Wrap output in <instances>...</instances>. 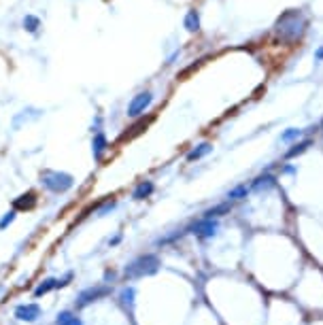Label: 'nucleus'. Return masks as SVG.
Instances as JSON below:
<instances>
[{
    "label": "nucleus",
    "instance_id": "nucleus-15",
    "mask_svg": "<svg viewBox=\"0 0 323 325\" xmlns=\"http://www.w3.org/2000/svg\"><path fill=\"white\" fill-rule=\"evenodd\" d=\"M55 287H57V279H45L37 289H34V296L41 298V296H45V293H49L51 289H55Z\"/></svg>",
    "mask_w": 323,
    "mask_h": 325
},
{
    "label": "nucleus",
    "instance_id": "nucleus-2",
    "mask_svg": "<svg viewBox=\"0 0 323 325\" xmlns=\"http://www.w3.org/2000/svg\"><path fill=\"white\" fill-rule=\"evenodd\" d=\"M41 183H43V187L53 191V194H64V191H68L70 187L75 185V179H73V174H68V172L45 170V172H41Z\"/></svg>",
    "mask_w": 323,
    "mask_h": 325
},
{
    "label": "nucleus",
    "instance_id": "nucleus-11",
    "mask_svg": "<svg viewBox=\"0 0 323 325\" xmlns=\"http://www.w3.org/2000/svg\"><path fill=\"white\" fill-rule=\"evenodd\" d=\"M153 183L151 181H140V183L136 185V189H134V194H132V198L134 200H145V198H149L151 194H153Z\"/></svg>",
    "mask_w": 323,
    "mask_h": 325
},
{
    "label": "nucleus",
    "instance_id": "nucleus-19",
    "mask_svg": "<svg viewBox=\"0 0 323 325\" xmlns=\"http://www.w3.org/2000/svg\"><path fill=\"white\" fill-rule=\"evenodd\" d=\"M308 147H310V140H302V142H298V144H293V147L285 153V158H287V160H291V158H296V155L304 153Z\"/></svg>",
    "mask_w": 323,
    "mask_h": 325
},
{
    "label": "nucleus",
    "instance_id": "nucleus-20",
    "mask_svg": "<svg viewBox=\"0 0 323 325\" xmlns=\"http://www.w3.org/2000/svg\"><path fill=\"white\" fill-rule=\"evenodd\" d=\"M23 28H26L28 32H37L41 28V19L34 17V15H26L23 17Z\"/></svg>",
    "mask_w": 323,
    "mask_h": 325
},
{
    "label": "nucleus",
    "instance_id": "nucleus-17",
    "mask_svg": "<svg viewBox=\"0 0 323 325\" xmlns=\"http://www.w3.org/2000/svg\"><path fill=\"white\" fill-rule=\"evenodd\" d=\"M249 187L247 185H238V187H234V189H230L228 191V202H236V200H243V198H247V194H249Z\"/></svg>",
    "mask_w": 323,
    "mask_h": 325
},
{
    "label": "nucleus",
    "instance_id": "nucleus-18",
    "mask_svg": "<svg viewBox=\"0 0 323 325\" xmlns=\"http://www.w3.org/2000/svg\"><path fill=\"white\" fill-rule=\"evenodd\" d=\"M134 296H136L134 287H126L124 291H122V296H119V300H122V304H124L126 308H132V306H134Z\"/></svg>",
    "mask_w": 323,
    "mask_h": 325
},
{
    "label": "nucleus",
    "instance_id": "nucleus-21",
    "mask_svg": "<svg viewBox=\"0 0 323 325\" xmlns=\"http://www.w3.org/2000/svg\"><path fill=\"white\" fill-rule=\"evenodd\" d=\"M15 217H17V213H15V211H9V213L3 217V219H0V230H5L7 225L13 223V221H15Z\"/></svg>",
    "mask_w": 323,
    "mask_h": 325
},
{
    "label": "nucleus",
    "instance_id": "nucleus-22",
    "mask_svg": "<svg viewBox=\"0 0 323 325\" xmlns=\"http://www.w3.org/2000/svg\"><path fill=\"white\" fill-rule=\"evenodd\" d=\"M300 134H302V130H287L285 134H281V140H283V142H289V140L298 138Z\"/></svg>",
    "mask_w": 323,
    "mask_h": 325
},
{
    "label": "nucleus",
    "instance_id": "nucleus-3",
    "mask_svg": "<svg viewBox=\"0 0 323 325\" xmlns=\"http://www.w3.org/2000/svg\"><path fill=\"white\" fill-rule=\"evenodd\" d=\"M109 293H111V287H109V285H92V287H87V289H83V291L77 296L75 306H77V308H85V306H90V304H94V302H98V300L106 298Z\"/></svg>",
    "mask_w": 323,
    "mask_h": 325
},
{
    "label": "nucleus",
    "instance_id": "nucleus-5",
    "mask_svg": "<svg viewBox=\"0 0 323 325\" xmlns=\"http://www.w3.org/2000/svg\"><path fill=\"white\" fill-rule=\"evenodd\" d=\"M217 221L215 219H198V221H194L185 232H191V234H196L198 238H213L215 234H217Z\"/></svg>",
    "mask_w": 323,
    "mask_h": 325
},
{
    "label": "nucleus",
    "instance_id": "nucleus-1",
    "mask_svg": "<svg viewBox=\"0 0 323 325\" xmlns=\"http://www.w3.org/2000/svg\"><path fill=\"white\" fill-rule=\"evenodd\" d=\"M158 270H160V257L153 255V253H145V255H140L128 263L124 270V279L136 281V279H142V276H151Z\"/></svg>",
    "mask_w": 323,
    "mask_h": 325
},
{
    "label": "nucleus",
    "instance_id": "nucleus-23",
    "mask_svg": "<svg viewBox=\"0 0 323 325\" xmlns=\"http://www.w3.org/2000/svg\"><path fill=\"white\" fill-rule=\"evenodd\" d=\"M315 57H317V60H323V47H319V49H317Z\"/></svg>",
    "mask_w": 323,
    "mask_h": 325
},
{
    "label": "nucleus",
    "instance_id": "nucleus-4",
    "mask_svg": "<svg viewBox=\"0 0 323 325\" xmlns=\"http://www.w3.org/2000/svg\"><path fill=\"white\" fill-rule=\"evenodd\" d=\"M306 26V21L300 13H287L285 17L279 19V32L283 36H287V39H293V36H298Z\"/></svg>",
    "mask_w": 323,
    "mask_h": 325
},
{
    "label": "nucleus",
    "instance_id": "nucleus-12",
    "mask_svg": "<svg viewBox=\"0 0 323 325\" xmlns=\"http://www.w3.org/2000/svg\"><path fill=\"white\" fill-rule=\"evenodd\" d=\"M230 209H232L230 202L217 204V206H213V209L204 211V219H217V217H221V215H225V213H230Z\"/></svg>",
    "mask_w": 323,
    "mask_h": 325
},
{
    "label": "nucleus",
    "instance_id": "nucleus-16",
    "mask_svg": "<svg viewBox=\"0 0 323 325\" xmlns=\"http://www.w3.org/2000/svg\"><path fill=\"white\" fill-rule=\"evenodd\" d=\"M34 204H37V196L30 191V194H23L15 200V209H32Z\"/></svg>",
    "mask_w": 323,
    "mask_h": 325
},
{
    "label": "nucleus",
    "instance_id": "nucleus-6",
    "mask_svg": "<svg viewBox=\"0 0 323 325\" xmlns=\"http://www.w3.org/2000/svg\"><path fill=\"white\" fill-rule=\"evenodd\" d=\"M153 102V96H151V92H140V94H136L132 100H130V104H128V117H138V115H142L149 108V104Z\"/></svg>",
    "mask_w": 323,
    "mask_h": 325
},
{
    "label": "nucleus",
    "instance_id": "nucleus-14",
    "mask_svg": "<svg viewBox=\"0 0 323 325\" xmlns=\"http://www.w3.org/2000/svg\"><path fill=\"white\" fill-rule=\"evenodd\" d=\"M185 28H187L189 32H198V30H200L198 11H187V15H185Z\"/></svg>",
    "mask_w": 323,
    "mask_h": 325
},
{
    "label": "nucleus",
    "instance_id": "nucleus-13",
    "mask_svg": "<svg viewBox=\"0 0 323 325\" xmlns=\"http://www.w3.org/2000/svg\"><path fill=\"white\" fill-rule=\"evenodd\" d=\"M55 325H83V321L75 315V312H60L57 319H55Z\"/></svg>",
    "mask_w": 323,
    "mask_h": 325
},
{
    "label": "nucleus",
    "instance_id": "nucleus-9",
    "mask_svg": "<svg viewBox=\"0 0 323 325\" xmlns=\"http://www.w3.org/2000/svg\"><path fill=\"white\" fill-rule=\"evenodd\" d=\"M106 149H109V144H106V136L102 134V132H98V134L94 136V140H92L94 158H96V160H102V155H104Z\"/></svg>",
    "mask_w": 323,
    "mask_h": 325
},
{
    "label": "nucleus",
    "instance_id": "nucleus-8",
    "mask_svg": "<svg viewBox=\"0 0 323 325\" xmlns=\"http://www.w3.org/2000/svg\"><path fill=\"white\" fill-rule=\"evenodd\" d=\"M274 185H277V179H274L272 174H261V176H257L253 183H251V187L249 189H253V191H268V189H272Z\"/></svg>",
    "mask_w": 323,
    "mask_h": 325
},
{
    "label": "nucleus",
    "instance_id": "nucleus-10",
    "mask_svg": "<svg viewBox=\"0 0 323 325\" xmlns=\"http://www.w3.org/2000/svg\"><path fill=\"white\" fill-rule=\"evenodd\" d=\"M213 151V144L211 142H202L198 147H194L189 153H187V162H196V160H202L204 155H209Z\"/></svg>",
    "mask_w": 323,
    "mask_h": 325
},
{
    "label": "nucleus",
    "instance_id": "nucleus-7",
    "mask_svg": "<svg viewBox=\"0 0 323 325\" xmlns=\"http://www.w3.org/2000/svg\"><path fill=\"white\" fill-rule=\"evenodd\" d=\"M41 315H43V310L39 304H19L15 308V317L23 323H34Z\"/></svg>",
    "mask_w": 323,
    "mask_h": 325
}]
</instances>
